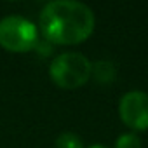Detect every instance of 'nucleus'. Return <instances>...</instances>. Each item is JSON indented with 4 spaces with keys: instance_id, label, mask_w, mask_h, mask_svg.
I'll return each instance as SVG.
<instances>
[{
    "instance_id": "obj_1",
    "label": "nucleus",
    "mask_w": 148,
    "mask_h": 148,
    "mask_svg": "<svg viewBox=\"0 0 148 148\" xmlns=\"http://www.w3.org/2000/svg\"><path fill=\"white\" fill-rule=\"evenodd\" d=\"M94 14L80 2L56 0L49 2L38 19V26L47 42L58 45H77L94 32Z\"/></svg>"
},
{
    "instance_id": "obj_2",
    "label": "nucleus",
    "mask_w": 148,
    "mask_h": 148,
    "mask_svg": "<svg viewBox=\"0 0 148 148\" xmlns=\"http://www.w3.org/2000/svg\"><path fill=\"white\" fill-rule=\"evenodd\" d=\"M92 63L80 52H63L51 63L49 73L58 87L77 89L91 79Z\"/></svg>"
},
{
    "instance_id": "obj_3",
    "label": "nucleus",
    "mask_w": 148,
    "mask_h": 148,
    "mask_svg": "<svg viewBox=\"0 0 148 148\" xmlns=\"http://www.w3.org/2000/svg\"><path fill=\"white\" fill-rule=\"evenodd\" d=\"M38 44L37 26L21 18L7 16L0 21V45L11 52H28Z\"/></svg>"
},
{
    "instance_id": "obj_4",
    "label": "nucleus",
    "mask_w": 148,
    "mask_h": 148,
    "mask_svg": "<svg viewBox=\"0 0 148 148\" xmlns=\"http://www.w3.org/2000/svg\"><path fill=\"white\" fill-rule=\"evenodd\" d=\"M122 122L134 131L148 129V94L143 91L125 92L119 105Z\"/></svg>"
},
{
    "instance_id": "obj_5",
    "label": "nucleus",
    "mask_w": 148,
    "mask_h": 148,
    "mask_svg": "<svg viewBox=\"0 0 148 148\" xmlns=\"http://www.w3.org/2000/svg\"><path fill=\"white\" fill-rule=\"evenodd\" d=\"M115 73H117L115 66L110 61H98L92 64V70H91V75L99 84H108V82L115 80Z\"/></svg>"
},
{
    "instance_id": "obj_6",
    "label": "nucleus",
    "mask_w": 148,
    "mask_h": 148,
    "mask_svg": "<svg viewBox=\"0 0 148 148\" xmlns=\"http://www.w3.org/2000/svg\"><path fill=\"white\" fill-rule=\"evenodd\" d=\"M56 148H84V143L75 132H63L56 138Z\"/></svg>"
},
{
    "instance_id": "obj_7",
    "label": "nucleus",
    "mask_w": 148,
    "mask_h": 148,
    "mask_svg": "<svg viewBox=\"0 0 148 148\" xmlns=\"http://www.w3.org/2000/svg\"><path fill=\"white\" fill-rule=\"evenodd\" d=\"M115 148H141V139L136 132H124L119 136Z\"/></svg>"
},
{
    "instance_id": "obj_8",
    "label": "nucleus",
    "mask_w": 148,
    "mask_h": 148,
    "mask_svg": "<svg viewBox=\"0 0 148 148\" xmlns=\"http://www.w3.org/2000/svg\"><path fill=\"white\" fill-rule=\"evenodd\" d=\"M89 148H106V146H103V145H92V146H89Z\"/></svg>"
}]
</instances>
